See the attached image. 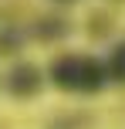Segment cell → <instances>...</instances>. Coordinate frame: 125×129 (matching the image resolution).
I'll use <instances>...</instances> for the list:
<instances>
[{"label":"cell","mask_w":125,"mask_h":129,"mask_svg":"<svg viewBox=\"0 0 125 129\" xmlns=\"http://www.w3.org/2000/svg\"><path fill=\"white\" fill-rule=\"evenodd\" d=\"M47 78L54 88L68 92V95H98L108 85L105 61L85 51H61L47 64Z\"/></svg>","instance_id":"1"},{"label":"cell","mask_w":125,"mask_h":129,"mask_svg":"<svg viewBox=\"0 0 125 129\" xmlns=\"http://www.w3.org/2000/svg\"><path fill=\"white\" fill-rule=\"evenodd\" d=\"M4 88H7V95H10V99L27 102V99L41 95V88H44V71H41L34 61H17L10 71H7Z\"/></svg>","instance_id":"2"},{"label":"cell","mask_w":125,"mask_h":129,"mask_svg":"<svg viewBox=\"0 0 125 129\" xmlns=\"http://www.w3.org/2000/svg\"><path fill=\"white\" fill-rule=\"evenodd\" d=\"M105 75H108V82L125 85V41L112 44V51H108V58H105Z\"/></svg>","instance_id":"3"},{"label":"cell","mask_w":125,"mask_h":129,"mask_svg":"<svg viewBox=\"0 0 125 129\" xmlns=\"http://www.w3.org/2000/svg\"><path fill=\"white\" fill-rule=\"evenodd\" d=\"M64 34H68V20H61V17H41L34 27L37 41H54V38H64Z\"/></svg>","instance_id":"4"},{"label":"cell","mask_w":125,"mask_h":129,"mask_svg":"<svg viewBox=\"0 0 125 129\" xmlns=\"http://www.w3.org/2000/svg\"><path fill=\"white\" fill-rule=\"evenodd\" d=\"M17 48H20V38H17V34H0V54H10V51H17Z\"/></svg>","instance_id":"5"},{"label":"cell","mask_w":125,"mask_h":129,"mask_svg":"<svg viewBox=\"0 0 125 129\" xmlns=\"http://www.w3.org/2000/svg\"><path fill=\"white\" fill-rule=\"evenodd\" d=\"M54 4H74V0H54Z\"/></svg>","instance_id":"6"}]
</instances>
